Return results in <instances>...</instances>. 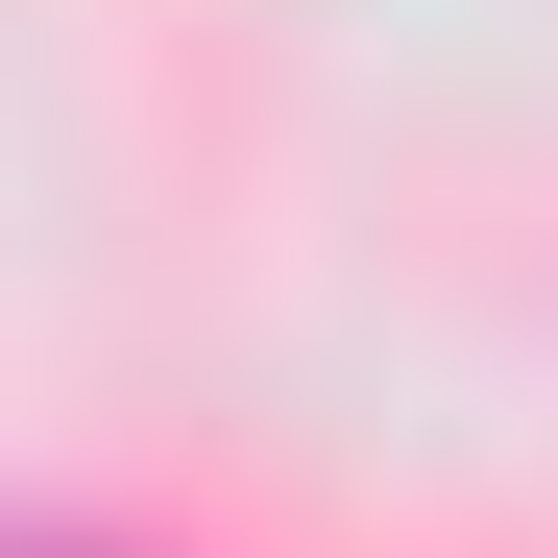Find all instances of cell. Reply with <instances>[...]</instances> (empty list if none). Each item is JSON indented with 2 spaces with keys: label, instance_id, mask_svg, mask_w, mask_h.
Listing matches in <instances>:
<instances>
[{
  "label": "cell",
  "instance_id": "obj_1",
  "mask_svg": "<svg viewBox=\"0 0 558 558\" xmlns=\"http://www.w3.org/2000/svg\"><path fill=\"white\" fill-rule=\"evenodd\" d=\"M49 558H98V534H49Z\"/></svg>",
  "mask_w": 558,
  "mask_h": 558
}]
</instances>
